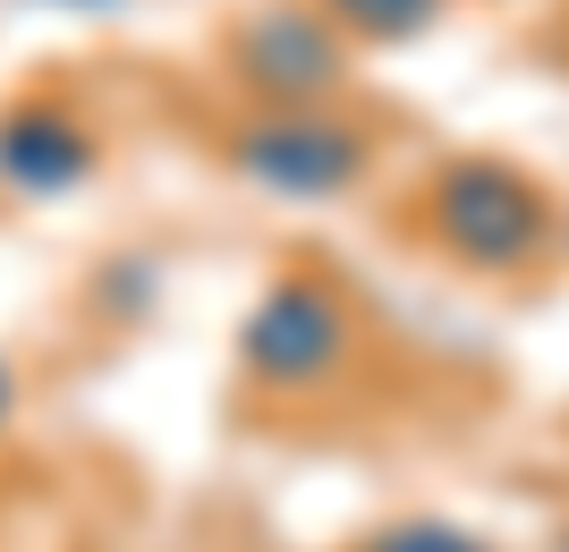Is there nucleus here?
Masks as SVG:
<instances>
[{
	"label": "nucleus",
	"instance_id": "0eeeda50",
	"mask_svg": "<svg viewBox=\"0 0 569 552\" xmlns=\"http://www.w3.org/2000/svg\"><path fill=\"white\" fill-rule=\"evenodd\" d=\"M366 552H485V544L459 535V528H433V519H400V528H382Z\"/></svg>",
	"mask_w": 569,
	"mask_h": 552
},
{
	"label": "nucleus",
	"instance_id": "f257e3e1",
	"mask_svg": "<svg viewBox=\"0 0 569 552\" xmlns=\"http://www.w3.org/2000/svg\"><path fill=\"white\" fill-rule=\"evenodd\" d=\"M230 170L256 179L263 195H340L357 188L366 170V137L332 111H307V102H281L230 137Z\"/></svg>",
	"mask_w": 569,
	"mask_h": 552
},
{
	"label": "nucleus",
	"instance_id": "f03ea898",
	"mask_svg": "<svg viewBox=\"0 0 569 552\" xmlns=\"http://www.w3.org/2000/svg\"><path fill=\"white\" fill-rule=\"evenodd\" d=\"M238 358H247V374H263L272 391H315L340 358H349V307H340L323 281L289 272V281H272L256 298V314L238 323Z\"/></svg>",
	"mask_w": 569,
	"mask_h": 552
},
{
	"label": "nucleus",
	"instance_id": "1a4fd4ad",
	"mask_svg": "<svg viewBox=\"0 0 569 552\" xmlns=\"http://www.w3.org/2000/svg\"><path fill=\"white\" fill-rule=\"evenodd\" d=\"M86 9H102V0H86Z\"/></svg>",
	"mask_w": 569,
	"mask_h": 552
},
{
	"label": "nucleus",
	"instance_id": "20e7f679",
	"mask_svg": "<svg viewBox=\"0 0 569 552\" xmlns=\"http://www.w3.org/2000/svg\"><path fill=\"white\" fill-rule=\"evenodd\" d=\"M238 77L272 102H315L340 77V43L315 9H256L238 26Z\"/></svg>",
	"mask_w": 569,
	"mask_h": 552
},
{
	"label": "nucleus",
	"instance_id": "6e6552de",
	"mask_svg": "<svg viewBox=\"0 0 569 552\" xmlns=\"http://www.w3.org/2000/svg\"><path fill=\"white\" fill-rule=\"evenodd\" d=\"M9 400H18V374H9V365H0V425H9Z\"/></svg>",
	"mask_w": 569,
	"mask_h": 552
},
{
	"label": "nucleus",
	"instance_id": "423d86ee",
	"mask_svg": "<svg viewBox=\"0 0 569 552\" xmlns=\"http://www.w3.org/2000/svg\"><path fill=\"white\" fill-rule=\"evenodd\" d=\"M340 26H357V34H417V26L442 9V0H323Z\"/></svg>",
	"mask_w": 569,
	"mask_h": 552
},
{
	"label": "nucleus",
	"instance_id": "39448f33",
	"mask_svg": "<svg viewBox=\"0 0 569 552\" xmlns=\"http://www.w3.org/2000/svg\"><path fill=\"white\" fill-rule=\"evenodd\" d=\"M94 170V137L60 111V102H18L0 111V179L18 195H60Z\"/></svg>",
	"mask_w": 569,
	"mask_h": 552
},
{
	"label": "nucleus",
	"instance_id": "7ed1b4c3",
	"mask_svg": "<svg viewBox=\"0 0 569 552\" xmlns=\"http://www.w3.org/2000/svg\"><path fill=\"white\" fill-rule=\"evenodd\" d=\"M433 230H442V247H459L468 264H519L527 247H536V230H545V204L501 162H468L433 188Z\"/></svg>",
	"mask_w": 569,
	"mask_h": 552
}]
</instances>
